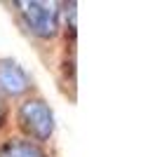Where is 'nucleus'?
<instances>
[{"label": "nucleus", "mask_w": 155, "mask_h": 157, "mask_svg": "<svg viewBox=\"0 0 155 157\" xmlns=\"http://www.w3.org/2000/svg\"><path fill=\"white\" fill-rule=\"evenodd\" d=\"M19 7V14L24 19L26 28L42 40H50L59 33V10L52 2H38V0H24L14 2Z\"/></svg>", "instance_id": "f03ea898"}, {"label": "nucleus", "mask_w": 155, "mask_h": 157, "mask_svg": "<svg viewBox=\"0 0 155 157\" xmlns=\"http://www.w3.org/2000/svg\"><path fill=\"white\" fill-rule=\"evenodd\" d=\"M19 127L33 141H50L54 134V113L42 98H28L19 105Z\"/></svg>", "instance_id": "f257e3e1"}, {"label": "nucleus", "mask_w": 155, "mask_h": 157, "mask_svg": "<svg viewBox=\"0 0 155 157\" xmlns=\"http://www.w3.org/2000/svg\"><path fill=\"white\" fill-rule=\"evenodd\" d=\"M0 157H47L31 141H7L0 148Z\"/></svg>", "instance_id": "20e7f679"}, {"label": "nucleus", "mask_w": 155, "mask_h": 157, "mask_svg": "<svg viewBox=\"0 0 155 157\" xmlns=\"http://www.w3.org/2000/svg\"><path fill=\"white\" fill-rule=\"evenodd\" d=\"M31 89V78L17 61H0V92L7 96H21Z\"/></svg>", "instance_id": "7ed1b4c3"}, {"label": "nucleus", "mask_w": 155, "mask_h": 157, "mask_svg": "<svg viewBox=\"0 0 155 157\" xmlns=\"http://www.w3.org/2000/svg\"><path fill=\"white\" fill-rule=\"evenodd\" d=\"M0 117H2V101H0Z\"/></svg>", "instance_id": "39448f33"}]
</instances>
